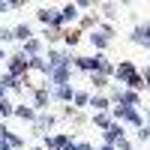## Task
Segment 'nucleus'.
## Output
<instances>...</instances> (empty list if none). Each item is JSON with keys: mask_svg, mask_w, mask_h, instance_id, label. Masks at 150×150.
<instances>
[{"mask_svg": "<svg viewBox=\"0 0 150 150\" xmlns=\"http://www.w3.org/2000/svg\"><path fill=\"white\" fill-rule=\"evenodd\" d=\"M114 75L120 78V84H129V87H144V84H141V81H144V78H141V72L135 69L129 60H123V63L114 69Z\"/></svg>", "mask_w": 150, "mask_h": 150, "instance_id": "1", "label": "nucleus"}, {"mask_svg": "<svg viewBox=\"0 0 150 150\" xmlns=\"http://www.w3.org/2000/svg\"><path fill=\"white\" fill-rule=\"evenodd\" d=\"M87 39H90V45L96 48V51H105L108 42H111V36H105L102 30H90V33H87Z\"/></svg>", "mask_w": 150, "mask_h": 150, "instance_id": "2", "label": "nucleus"}, {"mask_svg": "<svg viewBox=\"0 0 150 150\" xmlns=\"http://www.w3.org/2000/svg\"><path fill=\"white\" fill-rule=\"evenodd\" d=\"M69 21H72V24L78 21V6H75V3H69V6L60 9V27H66Z\"/></svg>", "mask_w": 150, "mask_h": 150, "instance_id": "3", "label": "nucleus"}, {"mask_svg": "<svg viewBox=\"0 0 150 150\" xmlns=\"http://www.w3.org/2000/svg\"><path fill=\"white\" fill-rule=\"evenodd\" d=\"M33 126H36V132H39V135H45V129L54 126V114H36Z\"/></svg>", "mask_w": 150, "mask_h": 150, "instance_id": "4", "label": "nucleus"}, {"mask_svg": "<svg viewBox=\"0 0 150 150\" xmlns=\"http://www.w3.org/2000/svg\"><path fill=\"white\" fill-rule=\"evenodd\" d=\"M12 114H15L18 120H27V123H33V120H36V111H33L30 105H15V111H12Z\"/></svg>", "mask_w": 150, "mask_h": 150, "instance_id": "5", "label": "nucleus"}, {"mask_svg": "<svg viewBox=\"0 0 150 150\" xmlns=\"http://www.w3.org/2000/svg\"><path fill=\"white\" fill-rule=\"evenodd\" d=\"M33 102H36V108H45L48 102H51V93H48V87H36V93H33Z\"/></svg>", "mask_w": 150, "mask_h": 150, "instance_id": "6", "label": "nucleus"}, {"mask_svg": "<svg viewBox=\"0 0 150 150\" xmlns=\"http://www.w3.org/2000/svg\"><path fill=\"white\" fill-rule=\"evenodd\" d=\"M12 36H15L18 42H30V39H33V33H30L27 24H18V27H12Z\"/></svg>", "mask_w": 150, "mask_h": 150, "instance_id": "7", "label": "nucleus"}, {"mask_svg": "<svg viewBox=\"0 0 150 150\" xmlns=\"http://www.w3.org/2000/svg\"><path fill=\"white\" fill-rule=\"evenodd\" d=\"M108 105H111L108 96H90V108H96V114H99V111H105Z\"/></svg>", "mask_w": 150, "mask_h": 150, "instance_id": "8", "label": "nucleus"}, {"mask_svg": "<svg viewBox=\"0 0 150 150\" xmlns=\"http://www.w3.org/2000/svg\"><path fill=\"white\" fill-rule=\"evenodd\" d=\"M57 99H63V102H72V99H75V90H72V87L69 84H63V87H57V93H54Z\"/></svg>", "mask_w": 150, "mask_h": 150, "instance_id": "9", "label": "nucleus"}, {"mask_svg": "<svg viewBox=\"0 0 150 150\" xmlns=\"http://www.w3.org/2000/svg\"><path fill=\"white\" fill-rule=\"evenodd\" d=\"M63 36V27H45V42H57Z\"/></svg>", "mask_w": 150, "mask_h": 150, "instance_id": "10", "label": "nucleus"}, {"mask_svg": "<svg viewBox=\"0 0 150 150\" xmlns=\"http://www.w3.org/2000/svg\"><path fill=\"white\" fill-rule=\"evenodd\" d=\"M90 81H93V87H96V90H102V87L108 84V78H105L102 72H93V75H90Z\"/></svg>", "mask_w": 150, "mask_h": 150, "instance_id": "11", "label": "nucleus"}, {"mask_svg": "<svg viewBox=\"0 0 150 150\" xmlns=\"http://www.w3.org/2000/svg\"><path fill=\"white\" fill-rule=\"evenodd\" d=\"M12 111H15V105H12L9 99H0V117H9Z\"/></svg>", "mask_w": 150, "mask_h": 150, "instance_id": "12", "label": "nucleus"}, {"mask_svg": "<svg viewBox=\"0 0 150 150\" xmlns=\"http://www.w3.org/2000/svg\"><path fill=\"white\" fill-rule=\"evenodd\" d=\"M63 39H66V45H78L81 33H78V30H66V33H63Z\"/></svg>", "mask_w": 150, "mask_h": 150, "instance_id": "13", "label": "nucleus"}, {"mask_svg": "<svg viewBox=\"0 0 150 150\" xmlns=\"http://www.w3.org/2000/svg\"><path fill=\"white\" fill-rule=\"evenodd\" d=\"M72 102L78 105V108H84V105H90V96H87V93H75V99H72Z\"/></svg>", "mask_w": 150, "mask_h": 150, "instance_id": "14", "label": "nucleus"}, {"mask_svg": "<svg viewBox=\"0 0 150 150\" xmlns=\"http://www.w3.org/2000/svg\"><path fill=\"white\" fill-rule=\"evenodd\" d=\"M102 9H105V15H108V18H114V15H117V3H102Z\"/></svg>", "mask_w": 150, "mask_h": 150, "instance_id": "15", "label": "nucleus"}, {"mask_svg": "<svg viewBox=\"0 0 150 150\" xmlns=\"http://www.w3.org/2000/svg\"><path fill=\"white\" fill-rule=\"evenodd\" d=\"M9 39H15L12 30H9V27H0V42H9Z\"/></svg>", "mask_w": 150, "mask_h": 150, "instance_id": "16", "label": "nucleus"}, {"mask_svg": "<svg viewBox=\"0 0 150 150\" xmlns=\"http://www.w3.org/2000/svg\"><path fill=\"white\" fill-rule=\"evenodd\" d=\"M138 141H150V126H141L138 129Z\"/></svg>", "mask_w": 150, "mask_h": 150, "instance_id": "17", "label": "nucleus"}, {"mask_svg": "<svg viewBox=\"0 0 150 150\" xmlns=\"http://www.w3.org/2000/svg\"><path fill=\"white\" fill-rule=\"evenodd\" d=\"M99 150H117L114 144H102V147H99Z\"/></svg>", "mask_w": 150, "mask_h": 150, "instance_id": "18", "label": "nucleus"}, {"mask_svg": "<svg viewBox=\"0 0 150 150\" xmlns=\"http://www.w3.org/2000/svg\"><path fill=\"white\" fill-rule=\"evenodd\" d=\"M0 60H6V51H3V45H0Z\"/></svg>", "mask_w": 150, "mask_h": 150, "instance_id": "19", "label": "nucleus"}, {"mask_svg": "<svg viewBox=\"0 0 150 150\" xmlns=\"http://www.w3.org/2000/svg\"><path fill=\"white\" fill-rule=\"evenodd\" d=\"M36 150H45V147H36Z\"/></svg>", "mask_w": 150, "mask_h": 150, "instance_id": "20", "label": "nucleus"}]
</instances>
